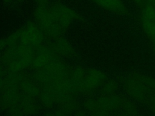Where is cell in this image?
Returning <instances> with one entry per match:
<instances>
[{"mask_svg": "<svg viewBox=\"0 0 155 116\" xmlns=\"http://www.w3.org/2000/svg\"><path fill=\"white\" fill-rule=\"evenodd\" d=\"M36 23L45 36H58L65 32L55 22L48 5H38L34 12Z\"/></svg>", "mask_w": 155, "mask_h": 116, "instance_id": "cell-1", "label": "cell"}, {"mask_svg": "<svg viewBox=\"0 0 155 116\" xmlns=\"http://www.w3.org/2000/svg\"><path fill=\"white\" fill-rule=\"evenodd\" d=\"M48 8L54 20L64 31L72 22L81 18L75 11L59 1L54 2Z\"/></svg>", "mask_w": 155, "mask_h": 116, "instance_id": "cell-2", "label": "cell"}, {"mask_svg": "<svg viewBox=\"0 0 155 116\" xmlns=\"http://www.w3.org/2000/svg\"><path fill=\"white\" fill-rule=\"evenodd\" d=\"M19 36L18 44L35 48L42 44L45 41V36L33 22H28L25 26L19 30Z\"/></svg>", "mask_w": 155, "mask_h": 116, "instance_id": "cell-3", "label": "cell"}, {"mask_svg": "<svg viewBox=\"0 0 155 116\" xmlns=\"http://www.w3.org/2000/svg\"><path fill=\"white\" fill-rule=\"evenodd\" d=\"M140 18L145 33L155 42V7L152 3L146 4L140 8Z\"/></svg>", "mask_w": 155, "mask_h": 116, "instance_id": "cell-4", "label": "cell"}, {"mask_svg": "<svg viewBox=\"0 0 155 116\" xmlns=\"http://www.w3.org/2000/svg\"><path fill=\"white\" fill-rule=\"evenodd\" d=\"M45 38L48 40L46 45L58 54L65 57H73L76 55L75 51L62 35L58 36H45Z\"/></svg>", "mask_w": 155, "mask_h": 116, "instance_id": "cell-5", "label": "cell"}, {"mask_svg": "<svg viewBox=\"0 0 155 116\" xmlns=\"http://www.w3.org/2000/svg\"><path fill=\"white\" fill-rule=\"evenodd\" d=\"M102 9L118 15L128 13L127 7L123 0H91Z\"/></svg>", "mask_w": 155, "mask_h": 116, "instance_id": "cell-6", "label": "cell"}, {"mask_svg": "<svg viewBox=\"0 0 155 116\" xmlns=\"http://www.w3.org/2000/svg\"><path fill=\"white\" fill-rule=\"evenodd\" d=\"M133 1H134V4L139 7H141L143 5L147 3L151 2L152 1V0H133Z\"/></svg>", "mask_w": 155, "mask_h": 116, "instance_id": "cell-7", "label": "cell"}, {"mask_svg": "<svg viewBox=\"0 0 155 116\" xmlns=\"http://www.w3.org/2000/svg\"><path fill=\"white\" fill-rule=\"evenodd\" d=\"M50 0H36L38 5H47Z\"/></svg>", "mask_w": 155, "mask_h": 116, "instance_id": "cell-8", "label": "cell"}, {"mask_svg": "<svg viewBox=\"0 0 155 116\" xmlns=\"http://www.w3.org/2000/svg\"><path fill=\"white\" fill-rule=\"evenodd\" d=\"M2 85H3V78L0 77V90L2 87Z\"/></svg>", "mask_w": 155, "mask_h": 116, "instance_id": "cell-9", "label": "cell"}, {"mask_svg": "<svg viewBox=\"0 0 155 116\" xmlns=\"http://www.w3.org/2000/svg\"><path fill=\"white\" fill-rule=\"evenodd\" d=\"M2 1H3V2H4V3H5V4H8V3L11 2L13 0H2Z\"/></svg>", "mask_w": 155, "mask_h": 116, "instance_id": "cell-10", "label": "cell"}, {"mask_svg": "<svg viewBox=\"0 0 155 116\" xmlns=\"http://www.w3.org/2000/svg\"><path fill=\"white\" fill-rule=\"evenodd\" d=\"M151 3H152V4L154 5V7H155V0H152Z\"/></svg>", "mask_w": 155, "mask_h": 116, "instance_id": "cell-11", "label": "cell"}]
</instances>
